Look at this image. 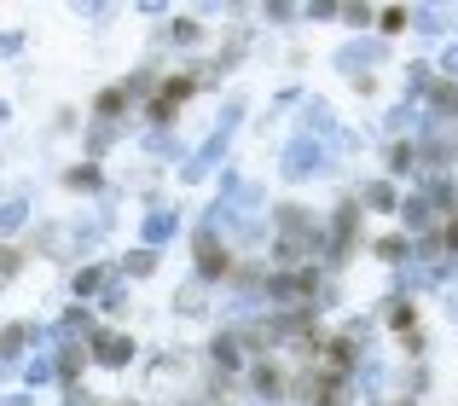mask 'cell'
I'll list each match as a JSON object with an SVG mask.
<instances>
[{
  "label": "cell",
  "instance_id": "11",
  "mask_svg": "<svg viewBox=\"0 0 458 406\" xmlns=\"http://www.w3.org/2000/svg\"><path fill=\"white\" fill-rule=\"evenodd\" d=\"M383 174H389V181H418V186H424L418 140H389V151H383Z\"/></svg>",
  "mask_w": 458,
  "mask_h": 406
},
{
  "label": "cell",
  "instance_id": "12",
  "mask_svg": "<svg viewBox=\"0 0 458 406\" xmlns=\"http://www.w3.org/2000/svg\"><path fill=\"white\" fill-rule=\"evenodd\" d=\"M123 134H128L123 123H81V157H88V163H105L116 146H123Z\"/></svg>",
  "mask_w": 458,
  "mask_h": 406
},
{
  "label": "cell",
  "instance_id": "6",
  "mask_svg": "<svg viewBox=\"0 0 458 406\" xmlns=\"http://www.w3.org/2000/svg\"><path fill=\"white\" fill-rule=\"evenodd\" d=\"M354 238H360V203L348 198V203H336L331 221H325V267H343V256L354 250Z\"/></svg>",
  "mask_w": 458,
  "mask_h": 406
},
{
  "label": "cell",
  "instance_id": "23",
  "mask_svg": "<svg viewBox=\"0 0 458 406\" xmlns=\"http://www.w3.org/2000/svg\"><path fill=\"white\" fill-rule=\"evenodd\" d=\"M93 308H99V314H111V319H123L128 308H134V284H128L123 273H116V279L105 284V296H99V302H93Z\"/></svg>",
  "mask_w": 458,
  "mask_h": 406
},
{
  "label": "cell",
  "instance_id": "1",
  "mask_svg": "<svg viewBox=\"0 0 458 406\" xmlns=\"http://www.w3.org/2000/svg\"><path fill=\"white\" fill-rule=\"evenodd\" d=\"M244 116H250V99H244V93H226L221 116H215V128L203 134V146L186 157L180 181H186V186H198V181H209L215 169H226V151H233V140H238V128H244Z\"/></svg>",
  "mask_w": 458,
  "mask_h": 406
},
{
  "label": "cell",
  "instance_id": "18",
  "mask_svg": "<svg viewBox=\"0 0 458 406\" xmlns=\"http://www.w3.org/2000/svg\"><path fill=\"white\" fill-rule=\"evenodd\" d=\"M168 308H174L180 319H203L209 314V284H198V279H186L174 296H168Z\"/></svg>",
  "mask_w": 458,
  "mask_h": 406
},
{
  "label": "cell",
  "instance_id": "9",
  "mask_svg": "<svg viewBox=\"0 0 458 406\" xmlns=\"http://www.w3.org/2000/svg\"><path fill=\"white\" fill-rule=\"evenodd\" d=\"M111 279H116V256L111 261H76V267H70V296H76L81 308H93Z\"/></svg>",
  "mask_w": 458,
  "mask_h": 406
},
{
  "label": "cell",
  "instance_id": "24",
  "mask_svg": "<svg viewBox=\"0 0 458 406\" xmlns=\"http://www.w3.org/2000/svg\"><path fill=\"white\" fill-rule=\"evenodd\" d=\"M186 354L191 349H163V354H157V360H151V384H180V377H186Z\"/></svg>",
  "mask_w": 458,
  "mask_h": 406
},
{
  "label": "cell",
  "instance_id": "38",
  "mask_svg": "<svg viewBox=\"0 0 458 406\" xmlns=\"http://www.w3.org/2000/svg\"><path fill=\"white\" fill-rule=\"evenodd\" d=\"M111 406H128V401H111Z\"/></svg>",
  "mask_w": 458,
  "mask_h": 406
},
{
  "label": "cell",
  "instance_id": "5",
  "mask_svg": "<svg viewBox=\"0 0 458 406\" xmlns=\"http://www.w3.org/2000/svg\"><path fill=\"white\" fill-rule=\"evenodd\" d=\"M140 360V343L128 337L123 326H99L88 343V366H105V372H128V366Z\"/></svg>",
  "mask_w": 458,
  "mask_h": 406
},
{
  "label": "cell",
  "instance_id": "14",
  "mask_svg": "<svg viewBox=\"0 0 458 406\" xmlns=\"http://www.w3.org/2000/svg\"><path fill=\"white\" fill-rule=\"evenodd\" d=\"M157 81H163V70H157L151 58H146V64H134L123 81H116V88H123V99H128V111H134V105L146 111V105H151V93H157Z\"/></svg>",
  "mask_w": 458,
  "mask_h": 406
},
{
  "label": "cell",
  "instance_id": "26",
  "mask_svg": "<svg viewBox=\"0 0 458 406\" xmlns=\"http://www.w3.org/2000/svg\"><path fill=\"white\" fill-rule=\"evenodd\" d=\"M18 273H23V250L18 244H0V284L18 279Z\"/></svg>",
  "mask_w": 458,
  "mask_h": 406
},
{
  "label": "cell",
  "instance_id": "29",
  "mask_svg": "<svg viewBox=\"0 0 458 406\" xmlns=\"http://www.w3.org/2000/svg\"><path fill=\"white\" fill-rule=\"evenodd\" d=\"M436 70H441V76H447V81H458V35H453V41H447V47H441V58H436Z\"/></svg>",
  "mask_w": 458,
  "mask_h": 406
},
{
  "label": "cell",
  "instance_id": "7",
  "mask_svg": "<svg viewBox=\"0 0 458 406\" xmlns=\"http://www.w3.org/2000/svg\"><path fill=\"white\" fill-rule=\"evenodd\" d=\"M180 233H186V209H180V203H157V209L140 215V244L157 250V256H163Z\"/></svg>",
  "mask_w": 458,
  "mask_h": 406
},
{
  "label": "cell",
  "instance_id": "19",
  "mask_svg": "<svg viewBox=\"0 0 458 406\" xmlns=\"http://www.w3.org/2000/svg\"><path fill=\"white\" fill-rule=\"evenodd\" d=\"M354 203L360 209H377V215H394L401 209V192H394V181H360Z\"/></svg>",
  "mask_w": 458,
  "mask_h": 406
},
{
  "label": "cell",
  "instance_id": "21",
  "mask_svg": "<svg viewBox=\"0 0 458 406\" xmlns=\"http://www.w3.org/2000/svg\"><path fill=\"white\" fill-rule=\"evenodd\" d=\"M447 23H453V12H441V6H406V30L412 35H447Z\"/></svg>",
  "mask_w": 458,
  "mask_h": 406
},
{
  "label": "cell",
  "instance_id": "4",
  "mask_svg": "<svg viewBox=\"0 0 458 406\" xmlns=\"http://www.w3.org/2000/svg\"><path fill=\"white\" fill-rule=\"evenodd\" d=\"M377 64H389V41H383V35H354V41H343L331 53V70L348 76V81H371Z\"/></svg>",
  "mask_w": 458,
  "mask_h": 406
},
{
  "label": "cell",
  "instance_id": "15",
  "mask_svg": "<svg viewBox=\"0 0 458 406\" xmlns=\"http://www.w3.org/2000/svg\"><path fill=\"white\" fill-rule=\"evenodd\" d=\"M424 116L436 128H458V81H447L441 76L436 88H429V99H424Z\"/></svg>",
  "mask_w": 458,
  "mask_h": 406
},
{
  "label": "cell",
  "instance_id": "13",
  "mask_svg": "<svg viewBox=\"0 0 458 406\" xmlns=\"http://www.w3.org/2000/svg\"><path fill=\"white\" fill-rule=\"evenodd\" d=\"M140 151H146V157H157V163H180V169H186V140L174 134V128H146V134H140Z\"/></svg>",
  "mask_w": 458,
  "mask_h": 406
},
{
  "label": "cell",
  "instance_id": "22",
  "mask_svg": "<svg viewBox=\"0 0 458 406\" xmlns=\"http://www.w3.org/2000/svg\"><path fill=\"white\" fill-rule=\"evenodd\" d=\"M18 384L30 389V395H35V389H47V384H58V360H53V354H30L23 372H18Z\"/></svg>",
  "mask_w": 458,
  "mask_h": 406
},
{
  "label": "cell",
  "instance_id": "16",
  "mask_svg": "<svg viewBox=\"0 0 458 406\" xmlns=\"http://www.w3.org/2000/svg\"><path fill=\"white\" fill-rule=\"evenodd\" d=\"M64 192H76V198H105L111 186H105V163H70L64 169Z\"/></svg>",
  "mask_w": 458,
  "mask_h": 406
},
{
  "label": "cell",
  "instance_id": "10",
  "mask_svg": "<svg viewBox=\"0 0 458 406\" xmlns=\"http://www.w3.org/2000/svg\"><path fill=\"white\" fill-rule=\"evenodd\" d=\"M30 226H35V198H30V192L18 186V192H6V198H0V244H12V238H23Z\"/></svg>",
  "mask_w": 458,
  "mask_h": 406
},
{
  "label": "cell",
  "instance_id": "31",
  "mask_svg": "<svg viewBox=\"0 0 458 406\" xmlns=\"http://www.w3.org/2000/svg\"><path fill=\"white\" fill-rule=\"evenodd\" d=\"M64 406H99V395L88 384H64Z\"/></svg>",
  "mask_w": 458,
  "mask_h": 406
},
{
  "label": "cell",
  "instance_id": "8",
  "mask_svg": "<svg viewBox=\"0 0 458 406\" xmlns=\"http://www.w3.org/2000/svg\"><path fill=\"white\" fill-rule=\"evenodd\" d=\"M203 41H209V30H203L198 12H168V23H157V47L163 53H198Z\"/></svg>",
  "mask_w": 458,
  "mask_h": 406
},
{
  "label": "cell",
  "instance_id": "33",
  "mask_svg": "<svg viewBox=\"0 0 458 406\" xmlns=\"http://www.w3.org/2000/svg\"><path fill=\"white\" fill-rule=\"evenodd\" d=\"M0 406H35L30 389H12V395H0Z\"/></svg>",
  "mask_w": 458,
  "mask_h": 406
},
{
  "label": "cell",
  "instance_id": "25",
  "mask_svg": "<svg viewBox=\"0 0 458 406\" xmlns=\"http://www.w3.org/2000/svg\"><path fill=\"white\" fill-rule=\"evenodd\" d=\"M371 23H377L371 35H383V41H389V35L406 30V6H377V18H371Z\"/></svg>",
  "mask_w": 458,
  "mask_h": 406
},
{
  "label": "cell",
  "instance_id": "35",
  "mask_svg": "<svg viewBox=\"0 0 458 406\" xmlns=\"http://www.w3.org/2000/svg\"><path fill=\"white\" fill-rule=\"evenodd\" d=\"M174 406H203V401H191V395H186V401H174Z\"/></svg>",
  "mask_w": 458,
  "mask_h": 406
},
{
  "label": "cell",
  "instance_id": "36",
  "mask_svg": "<svg viewBox=\"0 0 458 406\" xmlns=\"http://www.w3.org/2000/svg\"><path fill=\"white\" fill-rule=\"evenodd\" d=\"M394 406H418V401H412V395H406V401H394Z\"/></svg>",
  "mask_w": 458,
  "mask_h": 406
},
{
  "label": "cell",
  "instance_id": "27",
  "mask_svg": "<svg viewBox=\"0 0 458 406\" xmlns=\"http://www.w3.org/2000/svg\"><path fill=\"white\" fill-rule=\"evenodd\" d=\"M261 18H267V23H302V6H284V0H273V6H261Z\"/></svg>",
  "mask_w": 458,
  "mask_h": 406
},
{
  "label": "cell",
  "instance_id": "17",
  "mask_svg": "<svg viewBox=\"0 0 458 406\" xmlns=\"http://www.w3.org/2000/svg\"><path fill=\"white\" fill-rule=\"evenodd\" d=\"M302 134L308 140H325V146H331L336 134H343V123H336V111L325 99H302Z\"/></svg>",
  "mask_w": 458,
  "mask_h": 406
},
{
  "label": "cell",
  "instance_id": "37",
  "mask_svg": "<svg viewBox=\"0 0 458 406\" xmlns=\"http://www.w3.org/2000/svg\"><path fill=\"white\" fill-rule=\"evenodd\" d=\"M453 30H458V12H453Z\"/></svg>",
  "mask_w": 458,
  "mask_h": 406
},
{
  "label": "cell",
  "instance_id": "28",
  "mask_svg": "<svg viewBox=\"0 0 458 406\" xmlns=\"http://www.w3.org/2000/svg\"><path fill=\"white\" fill-rule=\"evenodd\" d=\"M81 23H93V30H105V23H116V6H76Z\"/></svg>",
  "mask_w": 458,
  "mask_h": 406
},
{
  "label": "cell",
  "instance_id": "20",
  "mask_svg": "<svg viewBox=\"0 0 458 406\" xmlns=\"http://www.w3.org/2000/svg\"><path fill=\"white\" fill-rule=\"evenodd\" d=\"M157 261H163V256H157V250L134 244V250H123V256H116V273H123L128 284H140V279H151V273H157Z\"/></svg>",
  "mask_w": 458,
  "mask_h": 406
},
{
  "label": "cell",
  "instance_id": "32",
  "mask_svg": "<svg viewBox=\"0 0 458 406\" xmlns=\"http://www.w3.org/2000/svg\"><path fill=\"white\" fill-rule=\"evenodd\" d=\"M302 18H308V23H331V18H343V6H331V0H319V6H302Z\"/></svg>",
  "mask_w": 458,
  "mask_h": 406
},
{
  "label": "cell",
  "instance_id": "2",
  "mask_svg": "<svg viewBox=\"0 0 458 406\" xmlns=\"http://www.w3.org/2000/svg\"><path fill=\"white\" fill-rule=\"evenodd\" d=\"M191 261H198V267H191V279H198V284H209V291L221 284V291H226V279L238 273V261H244V256L233 250V238H221L215 226L198 221V226H191Z\"/></svg>",
  "mask_w": 458,
  "mask_h": 406
},
{
  "label": "cell",
  "instance_id": "3",
  "mask_svg": "<svg viewBox=\"0 0 458 406\" xmlns=\"http://www.w3.org/2000/svg\"><path fill=\"white\" fill-rule=\"evenodd\" d=\"M279 174L291 186H308V181H325V174H336V151L325 146V140H308V134H291L279 146Z\"/></svg>",
  "mask_w": 458,
  "mask_h": 406
},
{
  "label": "cell",
  "instance_id": "34",
  "mask_svg": "<svg viewBox=\"0 0 458 406\" xmlns=\"http://www.w3.org/2000/svg\"><path fill=\"white\" fill-rule=\"evenodd\" d=\"M12 123V99H0V128H6Z\"/></svg>",
  "mask_w": 458,
  "mask_h": 406
},
{
  "label": "cell",
  "instance_id": "30",
  "mask_svg": "<svg viewBox=\"0 0 458 406\" xmlns=\"http://www.w3.org/2000/svg\"><path fill=\"white\" fill-rule=\"evenodd\" d=\"M23 41H30L23 30H0V58H23Z\"/></svg>",
  "mask_w": 458,
  "mask_h": 406
}]
</instances>
